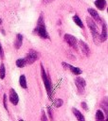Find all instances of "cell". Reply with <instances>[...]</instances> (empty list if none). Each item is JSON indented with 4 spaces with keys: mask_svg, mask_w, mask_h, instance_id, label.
Segmentation results:
<instances>
[{
    "mask_svg": "<svg viewBox=\"0 0 108 121\" xmlns=\"http://www.w3.org/2000/svg\"><path fill=\"white\" fill-rule=\"evenodd\" d=\"M34 33H36L39 37H41L43 39H48L49 38V35L46 31V28H45V26L44 23V17L42 16V14L38 19L37 26L34 28Z\"/></svg>",
    "mask_w": 108,
    "mask_h": 121,
    "instance_id": "obj_1",
    "label": "cell"
},
{
    "mask_svg": "<svg viewBox=\"0 0 108 121\" xmlns=\"http://www.w3.org/2000/svg\"><path fill=\"white\" fill-rule=\"evenodd\" d=\"M86 23H87V26H88L90 31H91L94 43H100V41H99V30H98V26L96 25V22L91 17H87L86 18Z\"/></svg>",
    "mask_w": 108,
    "mask_h": 121,
    "instance_id": "obj_2",
    "label": "cell"
},
{
    "mask_svg": "<svg viewBox=\"0 0 108 121\" xmlns=\"http://www.w3.org/2000/svg\"><path fill=\"white\" fill-rule=\"evenodd\" d=\"M41 76H42V78H43L45 87V89H46V92H47L48 95H51V91H52L51 80L49 79L48 76L46 75V73H45V68H44L43 64H41Z\"/></svg>",
    "mask_w": 108,
    "mask_h": 121,
    "instance_id": "obj_3",
    "label": "cell"
},
{
    "mask_svg": "<svg viewBox=\"0 0 108 121\" xmlns=\"http://www.w3.org/2000/svg\"><path fill=\"white\" fill-rule=\"evenodd\" d=\"M39 58V54L37 51L33 50V49H30L28 52H27V58H26V61L27 64H32L35 60H37Z\"/></svg>",
    "mask_w": 108,
    "mask_h": 121,
    "instance_id": "obj_4",
    "label": "cell"
},
{
    "mask_svg": "<svg viewBox=\"0 0 108 121\" xmlns=\"http://www.w3.org/2000/svg\"><path fill=\"white\" fill-rule=\"evenodd\" d=\"M63 39L68 43V45H70L71 47L77 49V43H78V41H77V39L73 35H71V34H64Z\"/></svg>",
    "mask_w": 108,
    "mask_h": 121,
    "instance_id": "obj_5",
    "label": "cell"
},
{
    "mask_svg": "<svg viewBox=\"0 0 108 121\" xmlns=\"http://www.w3.org/2000/svg\"><path fill=\"white\" fill-rule=\"evenodd\" d=\"M75 84L78 88V91L79 93L82 94L84 92V89H85V85H86V82L84 80V78H81V77H77L76 79H75Z\"/></svg>",
    "mask_w": 108,
    "mask_h": 121,
    "instance_id": "obj_6",
    "label": "cell"
},
{
    "mask_svg": "<svg viewBox=\"0 0 108 121\" xmlns=\"http://www.w3.org/2000/svg\"><path fill=\"white\" fill-rule=\"evenodd\" d=\"M9 101L13 104V105H17L18 101H19V97L17 93L15 92L14 89H10L9 90Z\"/></svg>",
    "mask_w": 108,
    "mask_h": 121,
    "instance_id": "obj_7",
    "label": "cell"
},
{
    "mask_svg": "<svg viewBox=\"0 0 108 121\" xmlns=\"http://www.w3.org/2000/svg\"><path fill=\"white\" fill-rule=\"evenodd\" d=\"M88 12H89V14L91 15V18H92L96 23H101V18L99 17V13L96 11V9L89 8V9H88Z\"/></svg>",
    "mask_w": 108,
    "mask_h": 121,
    "instance_id": "obj_8",
    "label": "cell"
},
{
    "mask_svg": "<svg viewBox=\"0 0 108 121\" xmlns=\"http://www.w3.org/2000/svg\"><path fill=\"white\" fill-rule=\"evenodd\" d=\"M79 45H80V47H81V52L84 54V56H86V57H88L89 55H90V49H89V47H88V45L83 42V41H79Z\"/></svg>",
    "mask_w": 108,
    "mask_h": 121,
    "instance_id": "obj_9",
    "label": "cell"
},
{
    "mask_svg": "<svg viewBox=\"0 0 108 121\" xmlns=\"http://www.w3.org/2000/svg\"><path fill=\"white\" fill-rule=\"evenodd\" d=\"M62 64H63V66H64V67H68V68L70 69V71H71L73 74H75V75H81V74L82 73L81 69L79 68V67L72 66V65H70V64H68V63H66V62H63Z\"/></svg>",
    "mask_w": 108,
    "mask_h": 121,
    "instance_id": "obj_10",
    "label": "cell"
},
{
    "mask_svg": "<svg viewBox=\"0 0 108 121\" xmlns=\"http://www.w3.org/2000/svg\"><path fill=\"white\" fill-rule=\"evenodd\" d=\"M107 40V26L105 23L102 25V31L99 34V41L100 42H105Z\"/></svg>",
    "mask_w": 108,
    "mask_h": 121,
    "instance_id": "obj_11",
    "label": "cell"
},
{
    "mask_svg": "<svg viewBox=\"0 0 108 121\" xmlns=\"http://www.w3.org/2000/svg\"><path fill=\"white\" fill-rule=\"evenodd\" d=\"M22 43H23V35L22 34H17L15 42H14V47L16 49H19L22 46Z\"/></svg>",
    "mask_w": 108,
    "mask_h": 121,
    "instance_id": "obj_12",
    "label": "cell"
},
{
    "mask_svg": "<svg viewBox=\"0 0 108 121\" xmlns=\"http://www.w3.org/2000/svg\"><path fill=\"white\" fill-rule=\"evenodd\" d=\"M72 112H73V113L75 114V116H76V118H77L78 121H85L83 114H82L79 110H77L76 108H73V109H72Z\"/></svg>",
    "mask_w": 108,
    "mask_h": 121,
    "instance_id": "obj_13",
    "label": "cell"
},
{
    "mask_svg": "<svg viewBox=\"0 0 108 121\" xmlns=\"http://www.w3.org/2000/svg\"><path fill=\"white\" fill-rule=\"evenodd\" d=\"M95 5L99 10H103L106 6V0H95Z\"/></svg>",
    "mask_w": 108,
    "mask_h": 121,
    "instance_id": "obj_14",
    "label": "cell"
},
{
    "mask_svg": "<svg viewBox=\"0 0 108 121\" xmlns=\"http://www.w3.org/2000/svg\"><path fill=\"white\" fill-rule=\"evenodd\" d=\"M19 84L24 89H26L27 87V79H26V76L25 75H21L20 76V78H19Z\"/></svg>",
    "mask_w": 108,
    "mask_h": 121,
    "instance_id": "obj_15",
    "label": "cell"
},
{
    "mask_svg": "<svg viewBox=\"0 0 108 121\" xmlns=\"http://www.w3.org/2000/svg\"><path fill=\"white\" fill-rule=\"evenodd\" d=\"M73 21L76 23V25L78 26H80V27H81V28H83V24H82V22H81V18L76 14V15H74L73 16Z\"/></svg>",
    "mask_w": 108,
    "mask_h": 121,
    "instance_id": "obj_16",
    "label": "cell"
},
{
    "mask_svg": "<svg viewBox=\"0 0 108 121\" xmlns=\"http://www.w3.org/2000/svg\"><path fill=\"white\" fill-rule=\"evenodd\" d=\"M16 66L17 67H20V68H22V67H24V66H26V64H27V61H26V59H23V58H21V59H18V60H16Z\"/></svg>",
    "mask_w": 108,
    "mask_h": 121,
    "instance_id": "obj_17",
    "label": "cell"
},
{
    "mask_svg": "<svg viewBox=\"0 0 108 121\" xmlns=\"http://www.w3.org/2000/svg\"><path fill=\"white\" fill-rule=\"evenodd\" d=\"M96 119L97 121H104V114L100 110H98L96 112Z\"/></svg>",
    "mask_w": 108,
    "mask_h": 121,
    "instance_id": "obj_18",
    "label": "cell"
},
{
    "mask_svg": "<svg viewBox=\"0 0 108 121\" xmlns=\"http://www.w3.org/2000/svg\"><path fill=\"white\" fill-rule=\"evenodd\" d=\"M5 76H6L5 65H4V63H1V65H0V78H1V79L5 78Z\"/></svg>",
    "mask_w": 108,
    "mask_h": 121,
    "instance_id": "obj_19",
    "label": "cell"
},
{
    "mask_svg": "<svg viewBox=\"0 0 108 121\" xmlns=\"http://www.w3.org/2000/svg\"><path fill=\"white\" fill-rule=\"evenodd\" d=\"M63 100L61 99V98H58V99H56L55 101H54V106L55 107H57V108H59V107H61L62 105H63Z\"/></svg>",
    "mask_w": 108,
    "mask_h": 121,
    "instance_id": "obj_20",
    "label": "cell"
},
{
    "mask_svg": "<svg viewBox=\"0 0 108 121\" xmlns=\"http://www.w3.org/2000/svg\"><path fill=\"white\" fill-rule=\"evenodd\" d=\"M3 104H4L5 109L8 111V105H7V95H4V96H3Z\"/></svg>",
    "mask_w": 108,
    "mask_h": 121,
    "instance_id": "obj_21",
    "label": "cell"
},
{
    "mask_svg": "<svg viewBox=\"0 0 108 121\" xmlns=\"http://www.w3.org/2000/svg\"><path fill=\"white\" fill-rule=\"evenodd\" d=\"M41 121H48V120H47V117H46V115H45V112H44V111H42Z\"/></svg>",
    "mask_w": 108,
    "mask_h": 121,
    "instance_id": "obj_22",
    "label": "cell"
},
{
    "mask_svg": "<svg viewBox=\"0 0 108 121\" xmlns=\"http://www.w3.org/2000/svg\"><path fill=\"white\" fill-rule=\"evenodd\" d=\"M0 59L1 60L4 59V50H3V47L1 45V43H0Z\"/></svg>",
    "mask_w": 108,
    "mask_h": 121,
    "instance_id": "obj_23",
    "label": "cell"
},
{
    "mask_svg": "<svg viewBox=\"0 0 108 121\" xmlns=\"http://www.w3.org/2000/svg\"><path fill=\"white\" fill-rule=\"evenodd\" d=\"M81 107H82L85 111H87V110H88V107H87V105H86V103H85V102H81Z\"/></svg>",
    "mask_w": 108,
    "mask_h": 121,
    "instance_id": "obj_24",
    "label": "cell"
},
{
    "mask_svg": "<svg viewBox=\"0 0 108 121\" xmlns=\"http://www.w3.org/2000/svg\"><path fill=\"white\" fill-rule=\"evenodd\" d=\"M47 112H48V114H49L51 120H53V118H52V112H51V109H50L49 107H47Z\"/></svg>",
    "mask_w": 108,
    "mask_h": 121,
    "instance_id": "obj_25",
    "label": "cell"
},
{
    "mask_svg": "<svg viewBox=\"0 0 108 121\" xmlns=\"http://www.w3.org/2000/svg\"><path fill=\"white\" fill-rule=\"evenodd\" d=\"M1 24H2V20L0 19V25H1Z\"/></svg>",
    "mask_w": 108,
    "mask_h": 121,
    "instance_id": "obj_26",
    "label": "cell"
},
{
    "mask_svg": "<svg viewBox=\"0 0 108 121\" xmlns=\"http://www.w3.org/2000/svg\"><path fill=\"white\" fill-rule=\"evenodd\" d=\"M104 121H108V118H106V119H105V120H104Z\"/></svg>",
    "mask_w": 108,
    "mask_h": 121,
    "instance_id": "obj_27",
    "label": "cell"
},
{
    "mask_svg": "<svg viewBox=\"0 0 108 121\" xmlns=\"http://www.w3.org/2000/svg\"><path fill=\"white\" fill-rule=\"evenodd\" d=\"M19 121H24V120H22V119H20V120H19Z\"/></svg>",
    "mask_w": 108,
    "mask_h": 121,
    "instance_id": "obj_28",
    "label": "cell"
}]
</instances>
